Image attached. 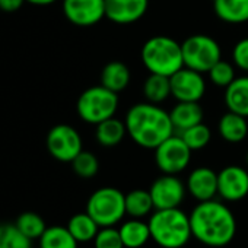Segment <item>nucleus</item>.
I'll return each mask as SVG.
<instances>
[{
	"mask_svg": "<svg viewBox=\"0 0 248 248\" xmlns=\"http://www.w3.org/2000/svg\"><path fill=\"white\" fill-rule=\"evenodd\" d=\"M188 216L193 238L206 247L223 248L236 235L235 215L219 200L199 202Z\"/></svg>",
	"mask_w": 248,
	"mask_h": 248,
	"instance_id": "f257e3e1",
	"label": "nucleus"
},
{
	"mask_svg": "<svg viewBox=\"0 0 248 248\" xmlns=\"http://www.w3.org/2000/svg\"><path fill=\"white\" fill-rule=\"evenodd\" d=\"M124 123L132 140L145 149H156L175 132L170 112L152 102H139L130 107Z\"/></svg>",
	"mask_w": 248,
	"mask_h": 248,
	"instance_id": "f03ea898",
	"label": "nucleus"
},
{
	"mask_svg": "<svg viewBox=\"0 0 248 248\" xmlns=\"http://www.w3.org/2000/svg\"><path fill=\"white\" fill-rule=\"evenodd\" d=\"M148 223L154 242L161 248H184L193 238L190 216L180 207L155 209Z\"/></svg>",
	"mask_w": 248,
	"mask_h": 248,
	"instance_id": "7ed1b4c3",
	"label": "nucleus"
},
{
	"mask_svg": "<svg viewBox=\"0 0 248 248\" xmlns=\"http://www.w3.org/2000/svg\"><path fill=\"white\" fill-rule=\"evenodd\" d=\"M142 62L149 73L164 75L171 78L184 67L181 44L167 35L149 38L142 47Z\"/></svg>",
	"mask_w": 248,
	"mask_h": 248,
	"instance_id": "20e7f679",
	"label": "nucleus"
},
{
	"mask_svg": "<svg viewBox=\"0 0 248 248\" xmlns=\"http://www.w3.org/2000/svg\"><path fill=\"white\" fill-rule=\"evenodd\" d=\"M86 212L101 228L115 226L127 215L126 194L115 187H101L89 196Z\"/></svg>",
	"mask_w": 248,
	"mask_h": 248,
	"instance_id": "39448f33",
	"label": "nucleus"
},
{
	"mask_svg": "<svg viewBox=\"0 0 248 248\" xmlns=\"http://www.w3.org/2000/svg\"><path fill=\"white\" fill-rule=\"evenodd\" d=\"M118 102V93L98 85L88 88L80 93L76 104V111L85 123L96 126L115 115Z\"/></svg>",
	"mask_w": 248,
	"mask_h": 248,
	"instance_id": "423d86ee",
	"label": "nucleus"
},
{
	"mask_svg": "<svg viewBox=\"0 0 248 248\" xmlns=\"http://www.w3.org/2000/svg\"><path fill=\"white\" fill-rule=\"evenodd\" d=\"M184 66L200 73H207L220 59L222 50L217 41L204 34H196L181 43Z\"/></svg>",
	"mask_w": 248,
	"mask_h": 248,
	"instance_id": "0eeeda50",
	"label": "nucleus"
},
{
	"mask_svg": "<svg viewBox=\"0 0 248 248\" xmlns=\"http://www.w3.org/2000/svg\"><path fill=\"white\" fill-rule=\"evenodd\" d=\"M191 152L193 151L177 133L170 136L155 149V162L162 174L177 175L190 165Z\"/></svg>",
	"mask_w": 248,
	"mask_h": 248,
	"instance_id": "6e6552de",
	"label": "nucleus"
},
{
	"mask_svg": "<svg viewBox=\"0 0 248 248\" xmlns=\"http://www.w3.org/2000/svg\"><path fill=\"white\" fill-rule=\"evenodd\" d=\"M48 154L60 162H72L82 151V138L69 124H57L47 135Z\"/></svg>",
	"mask_w": 248,
	"mask_h": 248,
	"instance_id": "1a4fd4ad",
	"label": "nucleus"
},
{
	"mask_svg": "<svg viewBox=\"0 0 248 248\" xmlns=\"http://www.w3.org/2000/svg\"><path fill=\"white\" fill-rule=\"evenodd\" d=\"M171 96L178 102H199L206 92V80L203 73L188 67L180 69L171 78Z\"/></svg>",
	"mask_w": 248,
	"mask_h": 248,
	"instance_id": "9d476101",
	"label": "nucleus"
},
{
	"mask_svg": "<svg viewBox=\"0 0 248 248\" xmlns=\"http://www.w3.org/2000/svg\"><path fill=\"white\" fill-rule=\"evenodd\" d=\"M186 191L187 187L184 183L177 175L171 174H164L162 177L156 178L149 188L155 209L180 207V204L184 202Z\"/></svg>",
	"mask_w": 248,
	"mask_h": 248,
	"instance_id": "9b49d317",
	"label": "nucleus"
},
{
	"mask_svg": "<svg viewBox=\"0 0 248 248\" xmlns=\"http://www.w3.org/2000/svg\"><path fill=\"white\" fill-rule=\"evenodd\" d=\"M217 196L229 203L248 196V171L238 165H228L217 172Z\"/></svg>",
	"mask_w": 248,
	"mask_h": 248,
	"instance_id": "f8f14e48",
	"label": "nucleus"
},
{
	"mask_svg": "<svg viewBox=\"0 0 248 248\" xmlns=\"http://www.w3.org/2000/svg\"><path fill=\"white\" fill-rule=\"evenodd\" d=\"M63 14L76 27H92L105 18V0H63Z\"/></svg>",
	"mask_w": 248,
	"mask_h": 248,
	"instance_id": "ddd939ff",
	"label": "nucleus"
},
{
	"mask_svg": "<svg viewBox=\"0 0 248 248\" xmlns=\"http://www.w3.org/2000/svg\"><path fill=\"white\" fill-rule=\"evenodd\" d=\"M149 0H105V18L118 25L135 24L145 16Z\"/></svg>",
	"mask_w": 248,
	"mask_h": 248,
	"instance_id": "4468645a",
	"label": "nucleus"
},
{
	"mask_svg": "<svg viewBox=\"0 0 248 248\" xmlns=\"http://www.w3.org/2000/svg\"><path fill=\"white\" fill-rule=\"evenodd\" d=\"M186 187L197 202L212 200L217 196V172L207 167L194 168L187 177Z\"/></svg>",
	"mask_w": 248,
	"mask_h": 248,
	"instance_id": "2eb2a0df",
	"label": "nucleus"
},
{
	"mask_svg": "<svg viewBox=\"0 0 248 248\" xmlns=\"http://www.w3.org/2000/svg\"><path fill=\"white\" fill-rule=\"evenodd\" d=\"M118 231L124 248H142L152 239L149 223L143 219L130 217L129 220H124L120 225Z\"/></svg>",
	"mask_w": 248,
	"mask_h": 248,
	"instance_id": "dca6fc26",
	"label": "nucleus"
},
{
	"mask_svg": "<svg viewBox=\"0 0 248 248\" xmlns=\"http://www.w3.org/2000/svg\"><path fill=\"white\" fill-rule=\"evenodd\" d=\"M217 132L225 142L241 143L248 135L247 118L236 112L228 111L220 117L217 123Z\"/></svg>",
	"mask_w": 248,
	"mask_h": 248,
	"instance_id": "f3484780",
	"label": "nucleus"
},
{
	"mask_svg": "<svg viewBox=\"0 0 248 248\" xmlns=\"http://www.w3.org/2000/svg\"><path fill=\"white\" fill-rule=\"evenodd\" d=\"M203 108L199 102H178L171 111L170 117L177 133L203 123Z\"/></svg>",
	"mask_w": 248,
	"mask_h": 248,
	"instance_id": "a211bd4d",
	"label": "nucleus"
},
{
	"mask_svg": "<svg viewBox=\"0 0 248 248\" xmlns=\"http://www.w3.org/2000/svg\"><path fill=\"white\" fill-rule=\"evenodd\" d=\"M225 104L228 111L248 118V76L235 78V80L225 88Z\"/></svg>",
	"mask_w": 248,
	"mask_h": 248,
	"instance_id": "6ab92c4d",
	"label": "nucleus"
},
{
	"mask_svg": "<svg viewBox=\"0 0 248 248\" xmlns=\"http://www.w3.org/2000/svg\"><path fill=\"white\" fill-rule=\"evenodd\" d=\"M130 69L123 62H109L101 72V85L115 93L126 89L130 83Z\"/></svg>",
	"mask_w": 248,
	"mask_h": 248,
	"instance_id": "aec40b11",
	"label": "nucleus"
},
{
	"mask_svg": "<svg viewBox=\"0 0 248 248\" xmlns=\"http://www.w3.org/2000/svg\"><path fill=\"white\" fill-rule=\"evenodd\" d=\"M213 11L226 24L248 22V0H213Z\"/></svg>",
	"mask_w": 248,
	"mask_h": 248,
	"instance_id": "412c9836",
	"label": "nucleus"
},
{
	"mask_svg": "<svg viewBox=\"0 0 248 248\" xmlns=\"http://www.w3.org/2000/svg\"><path fill=\"white\" fill-rule=\"evenodd\" d=\"M126 135H127L126 123L115 118V117H111V118L96 124L95 138H96L98 143L104 148H114V146L120 145Z\"/></svg>",
	"mask_w": 248,
	"mask_h": 248,
	"instance_id": "4be33fe9",
	"label": "nucleus"
},
{
	"mask_svg": "<svg viewBox=\"0 0 248 248\" xmlns=\"http://www.w3.org/2000/svg\"><path fill=\"white\" fill-rule=\"evenodd\" d=\"M67 229L70 231V233L75 236V239L80 244V242H91L93 241V238L96 236L98 231H99V225L91 217V215L88 212L83 213H76L73 215L69 222H67Z\"/></svg>",
	"mask_w": 248,
	"mask_h": 248,
	"instance_id": "5701e85b",
	"label": "nucleus"
},
{
	"mask_svg": "<svg viewBox=\"0 0 248 248\" xmlns=\"http://www.w3.org/2000/svg\"><path fill=\"white\" fill-rule=\"evenodd\" d=\"M155 210L152 196L149 190H132L126 194V213L130 217L143 219L146 216H151Z\"/></svg>",
	"mask_w": 248,
	"mask_h": 248,
	"instance_id": "b1692460",
	"label": "nucleus"
},
{
	"mask_svg": "<svg viewBox=\"0 0 248 248\" xmlns=\"http://www.w3.org/2000/svg\"><path fill=\"white\" fill-rule=\"evenodd\" d=\"M40 248H78L79 242L70 233L67 226H47L38 239Z\"/></svg>",
	"mask_w": 248,
	"mask_h": 248,
	"instance_id": "393cba45",
	"label": "nucleus"
},
{
	"mask_svg": "<svg viewBox=\"0 0 248 248\" xmlns=\"http://www.w3.org/2000/svg\"><path fill=\"white\" fill-rule=\"evenodd\" d=\"M143 93L148 102L161 104L171 96V80L168 76L151 73L143 83Z\"/></svg>",
	"mask_w": 248,
	"mask_h": 248,
	"instance_id": "a878e982",
	"label": "nucleus"
},
{
	"mask_svg": "<svg viewBox=\"0 0 248 248\" xmlns=\"http://www.w3.org/2000/svg\"><path fill=\"white\" fill-rule=\"evenodd\" d=\"M15 225L31 241L40 239V236L47 229V225H46L44 219L38 213H34V212H24V213H21L16 217Z\"/></svg>",
	"mask_w": 248,
	"mask_h": 248,
	"instance_id": "bb28decb",
	"label": "nucleus"
},
{
	"mask_svg": "<svg viewBox=\"0 0 248 248\" xmlns=\"http://www.w3.org/2000/svg\"><path fill=\"white\" fill-rule=\"evenodd\" d=\"M178 135L181 136V139L186 142V145L193 152L204 149L209 145L210 139H212V132L204 123H199L193 127H188V129L180 132Z\"/></svg>",
	"mask_w": 248,
	"mask_h": 248,
	"instance_id": "cd10ccee",
	"label": "nucleus"
},
{
	"mask_svg": "<svg viewBox=\"0 0 248 248\" xmlns=\"http://www.w3.org/2000/svg\"><path fill=\"white\" fill-rule=\"evenodd\" d=\"M0 248H32V241L27 238L16 225H0Z\"/></svg>",
	"mask_w": 248,
	"mask_h": 248,
	"instance_id": "c85d7f7f",
	"label": "nucleus"
},
{
	"mask_svg": "<svg viewBox=\"0 0 248 248\" xmlns=\"http://www.w3.org/2000/svg\"><path fill=\"white\" fill-rule=\"evenodd\" d=\"M72 168L76 175L80 178H92L98 174L99 170V162L98 158L88 151H82L72 162Z\"/></svg>",
	"mask_w": 248,
	"mask_h": 248,
	"instance_id": "c756f323",
	"label": "nucleus"
},
{
	"mask_svg": "<svg viewBox=\"0 0 248 248\" xmlns=\"http://www.w3.org/2000/svg\"><path fill=\"white\" fill-rule=\"evenodd\" d=\"M209 78L212 83L217 88H228L235 80V67L229 62L219 60L209 72Z\"/></svg>",
	"mask_w": 248,
	"mask_h": 248,
	"instance_id": "7c9ffc66",
	"label": "nucleus"
},
{
	"mask_svg": "<svg viewBox=\"0 0 248 248\" xmlns=\"http://www.w3.org/2000/svg\"><path fill=\"white\" fill-rule=\"evenodd\" d=\"M93 248H124L118 228H99L96 236L93 238Z\"/></svg>",
	"mask_w": 248,
	"mask_h": 248,
	"instance_id": "2f4dec72",
	"label": "nucleus"
},
{
	"mask_svg": "<svg viewBox=\"0 0 248 248\" xmlns=\"http://www.w3.org/2000/svg\"><path fill=\"white\" fill-rule=\"evenodd\" d=\"M232 62L239 70L248 72V37L239 40L232 48Z\"/></svg>",
	"mask_w": 248,
	"mask_h": 248,
	"instance_id": "473e14b6",
	"label": "nucleus"
},
{
	"mask_svg": "<svg viewBox=\"0 0 248 248\" xmlns=\"http://www.w3.org/2000/svg\"><path fill=\"white\" fill-rule=\"evenodd\" d=\"M27 2V0H0V9L3 12H16L18 9L22 8V5Z\"/></svg>",
	"mask_w": 248,
	"mask_h": 248,
	"instance_id": "72a5a7b5",
	"label": "nucleus"
},
{
	"mask_svg": "<svg viewBox=\"0 0 248 248\" xmlns=\"http://www.w3.org/2000/svg\"><path fill=\"white\" fill-rule=\"evenodd\" d=\"M27 2L31 5H35V6H48V5L57 2V0H27Z\"/></svg>",
	"mask_w": 248,
	"mask_h": 248,
	"instance_id": "f704fd0d",
	"label": "nucleus"
},
{
	"mask_svg": "<svg viewBox=\"0 0 248 248\" xmlns=\"http://www.w3.org/2000/svg\"><path fill=\"white\" fill-rule=\"evenodd\" d=\"M245 161H247V165H248V152H247V155H245Z\"/></svg>",
	"mask_w": 248,
	"mask_h": 248,
	"instance_id": "c9c22d12",
	"label": "nucleus"
}]
</instances>
